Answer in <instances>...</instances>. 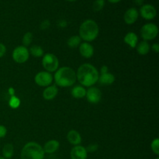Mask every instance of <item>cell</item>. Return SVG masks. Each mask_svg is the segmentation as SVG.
<instances>
[{
	"mask_svg": "<svg viewBox=\"0 0 159 159\" xmlns=\"http://www.w3.org/2000/svg\"><path fill=\"white\" fill-rule=\"evenodd\" d=\"M14 155V147L12 144H5L2 148V155L3 158L9 159L12 158Z\"/></svg>",
	"mask_w": 159,
	"mask_h": 159,
	"instance_id": "cell-22",
	"label": "cell"
},
{
	"mask_svg": "<svg viewBox=\"0 0 159 159\" xmlns=\"http://www.w3.org/2000/svg\"><path fill=\"white\" fill-rule=\"evenodd\" d=\"M60 147V143L57 140H50L47 141L43 147L45 154H53L57 152Z\"/></svg>",
	"mask_w": 159,
	"mask_h": 159,
	"instance_id": "cell-15",
	"label": "cell"
},
{
	"mask_svg": "<svg viewBox=\"0 0 159 159\" xmlns=\"http://www.w3.org/2000/svg\"><path fill=\"white\" fill-rule=\"evenodd\" d=\"M115 76L110 72H106L102 73V74H99V79L98 82L101 84V85H110L115 82Z\"/></svg>",
	"mask_w": 159,
	"mask_h": 159,
	"instance_id": "cell-17",
	"label": "cell"
},
{
	"mask_svg": "<svg viewBox=\"0 0 159 159\" xmlns=\"http://www.w3.org/2000/svg\"><path fill=\"white\" fill-rule=\"evenodd\" d=\"M42 57V65L45 71L51 73L58 69L59 61L57 56L51 53H47Z\"/></svg>",
	"mask_w": 159,
	"mask_h": 159,
	"instance_id": "cell-5",
	"label": "cell"
},
{
	"mask_svg": "<svg viewBox=\"0 0 159 159\" xmlns=\"http://www.w3.org/2000/svg\"><path fill=\"white\" fill-rule=\"evenodd\" d=\"M151 49H152L154 52H155L156 54H158V53L159 52V44L158 43H153V44L152 45V47H151Z\"/></svg>",
	"mask_w": 159,
	"mask_h": 159,
	"instance_id": "cell-32",
	"label": "cell"
},
{
	"mask_svg": "<svg viewBox=\"0 0 159 159\" xmlns=\"http://www.w3.org/2000/svg\"><path fill=\"white\" fill-rule=\"evenodd\" d=\"M124 42L131 48H135L138 43V37L134 32H129L124 36Z\"/></svg>",
	"mask_w": 159,
	"mask_h": 159,
	"instance_id": "cell-18",
	"label": "cell"
},
{
	"mask_svg": "<svg viewBox=\"0 0 159 159\" xmlns=\"http://www.w3.org/2000/svg\"><path fill=\"white\" fill-rule=\"evenodd\" d=\"M59 26H60V27H65V26H67V22L65 21V20H60V21H59Z\"/></svg>",
	"mask_w": 159,
	"mask_h": 159,
	"instance_id": "cell-34",
	"label": "cell"
},
{
	"mask_svg": "<svg viewBox=\"0 0 159 159\" xmlns=\"http://www.w3.org/2000/svg\"><path fill=\"white\" fill-rule=\"evenodd\" d=\"M139 16V12L136 8L131 7L127 9L124 15V22L127 25H132L138 20Z\"/></svg>",
	"mask_w": 159,
	"mask_h": 159,
	"instance_id": "cell-12",
	"label": "cell"
},
{
	"mask_svg": "<svg viewBox=\"0 0 159 159\" xmlns=\"http://www.w3.org/2000/svg\"><path fill=\"white\" fill-rule=\"evenodd\" d=\"M99 75V71L94 65L85 63L79 68L76 73V79L81 85L89 88L98 82Z\"/></svg>",
	"mask_w": 159,
	"mask_h": 159,
	"instance_id": "cell-1",
	"label": "cell"
},
{
	"mask_svg": "<svg viewBox=\"0 0 159 159\" xmlns=\"http://www.w3.org/2000/svg\"><path fill=\"white\" fill-rule=\"evenodd\" d=\"M70 157L71 159H87L88 152L83 146L76 145L71 150Z\"/></svg>",
	"mask_w": 159,
	"mask_h": 159,
	"instance_id": "cell-11",
	"label": "cell"
},
{
	"mask_svg": "<svg viewBox=\"0 0 159 159\" xmlns=\"http://www.w3.org/2000/svg\"><path fill=\"white\" fill-rule=\"evenodd\" d=\"M81 43H82V39L80 38V37L79 35H74L69 37V39L67 41V45L70 48L75 49V48H79Z\"/></svg>",
	"mask_w": 159,
	"mask_h": 159,
	"instance_id": "cell-21",
	"label": "cell"
},
{
	"mask_svg": "<svg viewBox=\"0 0 159 159\" xmlns=\"http://www.w3.org/2000/svg\"><path fill=\"white\" fill-rule=\"evenodd\" d=\"M99 28L97 23L93 20H86L80 25L79 37L85 42H92L97 38Z\"/></svg>",
	"mask_w": 159,
	"mask_h": 159,
	"instance_id": "cell-3",
	"label": "cell"
},
{
	"mask_svg": "<svg viewBox=\"0 0 159 159\" xmlns=\"http://www.w3.org/2000/svg\"><path fill=\"white\" fill-rule=\"evenodd\" d=\"M134 2L137 5V6H143L144 5V0H134Z\"/></svg>",
	"mask_w": 159,
	"mask_h": 159,
	"instance_id": "cell-35",
	"label": "cell"
},
{
	"mask_svg": "<svg viewBox=\"0 0 159 159\" xmlns=\"http://www.w3.org/2000/svg\"><path fill=\"white\" fill-rule=\"evenodd\" d=\"M105 6V0H96L93 4V9L95 12H99Z\"/></svg>",
	"mask_w": 159,
	"mask_h": 159,
	"instance_id": "cell-25",
	"label": "cell"
},
{
	"mask_svg": "<svg viewBox=\"0 0 159 159\" xmlns=\"http://www.w3.org/2000/svg\"><path fill=\"white\" fill-rule=\"evenodd\" d=\"M141 36L144 40L149 41V40H155L158 34V27L156 24L152 23H146L141 27Z\"/></svg>",
	"mask_w": 159,
	"mask_h": 159,
	"instance_id": "cell-6",
	"label": "cell"
},
{
	"mask_svg": "<svg viewBox=\"0 0 159 159\" xmlns=\"http://www.w3.org/2000/svg\"><path fill=\"white\" fill-rule=\"evenodd\" d=\"M9 94L10 95V96H15V90L13 88H9Z\"/></svg>",
	"mask_w": 159,
	"mask_h": 159,
	"instance_id": "cell-36",
	"label": "cell"
},
{
	"mask_svg": "<svg viewBox=\"0 0 159 159\" xmlns=\"http://www.w3.org/2000/svg\"><path fill=\"white\" fill-rule=\"evenodd\" d=\"M66 1H68V2H75V1H76V0H66Z\"/></svg>",
	"mask_w": 159,
	"mask_h": 159,
	"instance_id": "cell-38",
	"label": "cell"
},
{
	"mask_svg": "<svg viewBox=\"0 0 159 159\" xmlns=\"http://www.w3.org/2000/svg\"><path fill=\"white\" fill-rule=\"evenodd\" d=\"M85 97L89 102L92 104H96L99 102L102 99V93L97 87L91 86L88 89V90H86Z\"/></svg>",
	"mask_w": 159,
	"mask_h": 159,
	"instance_id": "cell-9",
	"label": "cell"
},
{
	"mask_svg": "<svg viewBox=\"0 0 159 159\" xmlns=\"http://www.w3.org/2000/svg\"><path fill=\"white\" fill-rule=\"evenodd\" d=\"M67 139L68 142L72 145H80L82 143V137L81 134L75 130H71L67 134Z\"/></svg>",
	"mask_w": 159,
	"mask_h": 159,
	"instance_id": "cell-16",
	"label": "cell"
},
{
	"mask_svg": "<svg viewBox=\"0 0 159 159\" xmlns=\"http://www.w3.org/2000/svg\"><path fill=\"white\" fill-rule=\"evenodd\" d=\"M50 26H51V22H50V20H45L40 23V28L41 30H45L48 29L50 27Z\"/></svg>",
	"mask_w": 159,
	"mask_h": 159,
	"instance_id": "cell-29",
	"label": "cell"
},
{
	"mask_svg": "<svg viewBox=\"0 0 159 159\" xmlns=\"http://www.w3.org/2000/svg\"><path fill=\"white\" fill-rule=\"evenodd\" d=\"M0 159H6V158H3V157H0Z\"/></svg>",
	"mask_w": 159,
	"mask_h": 159,
	"instance_id": "cell-39",
	"label": "cell"
},
{
	"mask_svg": "<svg viewBox=\"0 0 159 159\" xmlns=\"http://www.w3.org/2000/svg\"><path fill=\"white\" fill-rule=\"evenodd\" d=\"M71 96L75 99H82L85 96L86 94V89L82 85H75L72 88L71 91Z\"/></svg>",
	"mask_w": 159,
	"mask_h": 159,
	"instance_id": "cell-19",
	"label": "cell"
},
{
	"mask_svg": "<svg viewBox=\"0 0 159 159\" xmlns=\"http://www.w3.org/2000/svg\"><path fill=\"white\" fill-rule=\"evenodd\" d=\"M98 148H99L98 144H89V145L88 147L85 148V149H86L87 152L93 153V152H96V151L98 150Z\"/></svg>",
	"mask_w": 159,
	"mask_h": 159,
	"instance_id": "cell-28",
	"label": "cell"
},
{
	"mask_svg": "<svg viewBox=\"0 0 159 159\" xmlns=\"http://www.w3.org/2000/svg\"><path fill=\"white\" fill-rule=\"evenodd\" d=\"M44 155L43 147L38 143L30 141L22 148L20 158L21 159H43Z\"/></svg>",
	"mask_w": 159,
	"mask_h": 159,
	"instance_id": "cell-4",
	"label": "cell"
},
{
	"mask_svg": "<svg viewBox=\"0 0 159 159\" xmlns=\"http://www.w3.org/2000/svg\"><path fill=\"white\" fill-rule=\"evenodd\" d=\"M155 159H159V158H156Z\"/></svg>",
	"mask_w": 159,
	"mask_h": 159,
	"instance_id": "cell-40",
	"label": "cell"
},
{
	"mask_svg": "<svg viewBox=\"0 0 159 159\" xmlns=\"http://www.w3.org/2000/svg\"><path fill=\"white\" fill-rule=\"evenodd\" d=\"M136 48L137 51L140 55H146L147 54H148L151 50V46L149 45L148 42L145 41V40H143V41L138 43Z\"/></svg>",
	"mask_w": 159,
	"mask_h": 159,
	"instance_id": "cell-20",
	"label": "cell"
},
{
	"mask_svg": "<svg viewBox=\"0 0 159 159\" xmlns=\"http://www.w3.org/2000/svg\"><path fill=\"white\" fill-rule=\"evenodd\" d=\"M109 69H108V67L107 65H103V66L101 67V69H100V74H102V73H106V72H108Z\"/></svg>",
	"mask_w": 159,
	"mask_h": 159,
	"instance_id": "cell-33",
	"label": "cell"
},
{
	"mask_svg": "<svg viewBox=\"0 0 159 159\" xmlns=\"http://www.w3.org/2000/svg\"><path fill=\"white\" fill-rule=\"evenodd\" d=\"M140 13L142 18L147 20H152L155 18L157 15V10L155 6L151 4H144L141 6L140 9Z\"/></svg>",
	"mask_w": 159,
	"mask_h": 159,
	"instance_id": "cell-10",
	"label": "cell"
},
{
	"mask_svg": "<svg viewBox=\"0 0 159 159\" xmlns=\"http://www.w3.org/2000/svg\"><path fill=\"white\" fill-rule=\"evenodd\" d=\"M151 148L153 153L155 155H159V139L158 138H155L153 141H152L151 144Z\"/></svg>",
	"mask_w": 159,
	"mask_h": 159,
	"instance_id": "cell-27",
	"label": "cell"
},
{
	"mask_svg": "<svg viewBox=\"0 0 159 159\" xmlns=\"http://www.w3.org/2000/svg\"><path fill=\"white\" fill-rule=\"evenodd\" d=\"M79 50L81 55L85 58H90L94 54V48L88 42L84 41L83 43H81L79 47Z\"/></svg>",
	"mask_w": 159,
	"mask_h": 159,
	"instance_id": "cell-13",
	"label": "cell"
},
{
	"mask_svg": "<svg viewBox=\"0 0 159 159\" xmlns=\"http://www.w3.org/2000/svg\"><path fill=\"white\" fill-rule=\"evenodd\" d=\"M29 50L24 46H18L12 51V59L16 63L23 64L29 59Z\"/></svg>",
	"mask_w": 159,
	"mask_h": 159,
	"instance_id": "cell-7",
	"label": "cell"
},
{
	"mask_svg": "<svg viewBox=\"0 0 159 159\" xmlns=\"http://www.w3.org/2000/svg\"><path fill=\"white\" fill-rule=\"evenodd\" d=\"M120 1L121 0H108V2H110V3H117Z\"/></svg>",
	"mask_w": 159,
	"mask_h": 159,
	"instance_id": "cell-37",
	"label": "cell"
},
{
	"mask_svg": "<svg viewBox=\"0 0 159 159\" xmlns=\"http://www.w3.org/2000/svg\"><path fill=\"white\" fill-rule=\"evenodd\" d=\"M29 53L34 57H41L44 54L43 48L39 45H34L31 47L29 50Z\"/></svg>",
	"mask_w": 159,
	"mask_h": 159,
	"instance_id": "cell-23",
	"label": "cell"
},
{
	"mask_svg": "<svg viewBox=\"0 0 159 159\" xmlns=\"http://www.w3.org/2000/svg\"><path fill=\"white\" fill-rule=\"evenodd\" d=\"M55 85L61 88L69 87L75 83L76 72L71 68L68 66H64L58 68L55 71L54 75Z\"/></svg>",
	"mask_w": 159,
	"mask_h": 159,
	"instance_id": "cell-2",
	"label": "cell"
},
{
	"mask_svg": "<svg viewBox=\"0 0 159 159\" xmlns=\"http://www.w3.org/2000/svg\"><path fill=\"white\" fill-rule=\"evenodd\" d=\"M58 89L56 85H51L46 87L43 92V97L45 100H52L57 96Z\"/></svg>",
	"mask_w": 159,
	"mask_h": 159,
	"instance_id": "cell-14",
	"label": "cell"
},
{
	"mask_svg": "<svg viewBox=\"0 0 159 159\" xmlns=\"http://www.w3.org/2000/svg\"><path fill=\"white\" fill-rule=\"evenodd\" d=\"M6 53V47L4 43H0V58L2 57Z\"/></svg>",
	"mask_w": 159,
	"mask_h": 159,
	"instance_id": "cell-31",
	"label": "cell"
},
{
	"mask_svg": "<svg viewBox=\"0 0 159 159\" xmlns=\"http://www.w3.org/2000/svg\"><path fill=\"white\" fill-rule=\"evenodd\" d=\"M7 134V129L5 126L0 125V138H3L6 137Z\"/></svg>",
	"mask_w": 159,
	"mask_h": 159,
	"instance_id": "cell-30",
	"label": "cell"
},
{
	"mask_svg": "<svg viewBox=\"0 0 159 159\" xmlns=\"http://www.w3.org/2000/svg\"><path fill=\"white\" fill-rule=\"evenodd\" d=\"M53 75L51 73L46 71H40L34 77V81L37 85L41 87H48L53 82Z\"/></svg>",
	"mask_w": 159,
	"mask_h": 159,
	"instance_id": "cell-8",
	"label": "cell"
},
{
	"mask_svg": "<svg viewBox=\"0 0 159 159\" xmlns=\"http://www.w3.org/2000/svg\"><path fill=\"white\" fill-rule=\"evenodd\" d=\"M9 107L12 109H17L20 105V100L16 96H10V99L9 101Z\"/></svg>",
	"mask_w": 159,
	"mask_h": 159,
	"instance_id": "cell-26",
	"label": "cell"
},
{
	"mask_svg": "<svg viewBox=\"0 0 159 159\" xmlns=\"http://www.w3.org/2000/svg\"><path fill=\"white\" fill-rule=\"evenodd\" d=\"M34 40V34L31 32H27L23 35V39H22V42H23V46L27 47L31 44Z\"/></svg>",
	"mask_w": 159,
	"mask_h": 159,
	"instance_id": "cell-24",
	"label": "cell"
}]
</instances>
